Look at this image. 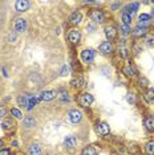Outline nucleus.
<instances>
[{
	"instance_id": "obj_1",
	"label": "nucleus",
	"mask_w": 154,
	"mask_h": 155,
	"mask_svg": "<svg viewBox=\"0 0 154 155\" xmlns=\"http://www.w3.org/2000/svg\"><path fill=\"white\" fill-rule=\"evenodd\" d=\"M81 59L84 62H92L94 60V51L93 49H85V51H82L81 53Z\"/></svg>"
},
{
	"instance_id": "obj_2",
	"label": "nucleus",
	"mask_w": 154,
	"mask_h": 155,
	"mask_svg": "<svg viewBox=\"0 0 154 155\" xmlns=\"http://www.w3.org/2000/svg\"><path fill=\"white\" fill-rule=\"evenodd\" d=\"M97 133H98L100 135H108L110 131V127L109 125L105 123V122H100V123H97Z\"/></svg>"
},
{
	"instance_id": "obj_3",
	"label": "nucleus",
	"mask_w": 154,
	"mask_h": 155,
	"mask_svg": "<svg viewBox=\"0 0 154 155\" xmlns=\"http://www.w3.org/2000/svg\"><path fill=\"white\" fill-rule=\"evenodd\" d=\"M93 101H94V98H93V96L89 93H85L80 97V103H81L82 106H89Z\"/></svg>"
},
{
	"instance_id": "obj_4",
	"label": "nucleus",
	"mask_w": 154,
	"mask_h": 155,
	"mask_svg": "<svg viewBox=\"0 0 154 155\" xmlns=\"http://www.w3.org/2000/svg\"><path fill=\"white\" fill-rule=\"evenodd\" d=\"M90 19H92L94 23H102L104 21V13L98 9H94L90 12Z\"/></svg>"
},
{
	"instance_id": "obj_5",
	"label": "nucleus",
	"mask_w": 154,
	"mask_h": 155,
	"mask_svg": "<svg viewBox=\"0 0 154 155\" xmlns=\"http://www.w3.org/2000/svg\"><path fill=\"white\" fill-rule=\"evenodd\" d=\"M81 118H82L81 111H79V110L69 111V119H71V122H73V123H79L80 121H81Z\"/></svg>"
},
{
	"instance_id": "obj_6",
	"label": "nucleus",
	"mask_w": 154,
	"mask_h": 155,
	"mask_svg": "<svg viewBox=\"0 0 154 155\" xmlns=\"http://www.w3.org/2000/svg\"><path fill=\"white\" fill-rule=\"evenodd\" d=\"M68 38L72 44H77L80 41V38H81V33L79 31H71L68 34Z\"/></svg>"
},
{
	"instance_id": "obj_7",
	"label": "nucleus",
	"mask_w": 154,
	"mask_h": 155,
	"mask_svg": "<svg viewBox=\"0 0 154 155\" xmlns=\"http://www.w3.org/2000/svg\"><path fill=\"white\" fill-rule=\"evenodd\" d=\"M105 34L106 37L109 38V42L112 41V40H114V38L117 37V31L114 27H106L105 28Z\"/></svg>"
},
{
	"instance_id": "obj_8",
	"label": "nucleus",
	"mask_w": 154,
	"mask_h": 155,
	"mask_svg": "<svg viewBox=\"0 0 154 155\" xmlns=\"http://www.w3.org/2000/svg\"><path fill=\"white\" fill-rule=\"evenodd\" d=\"M15 29H16V32H24L27 29V21L24 19H17L16 24H15Z\"/></svg>"
},
{
	"instance_id": "obj_9",
	"label": "nucleus",
	"mask_w": 154,
	"mask_h": 155,
	"mask_svg": "<svg viewBox=\"0 0 154 155\" xmlns=\"http://www.w3.org/2000/svg\"><path fill=\"white\" fill-rule=\"evenodd\" d=\"M150 23H151V16H149V15H146V13H142V15L140 16V21H138V25L146 28V25H149Z\"/></svg>"
},
{
	"instance_id": "obj_10",
	"label": "nucleus",
	"mask_w": 154,
	"mask_h": 155,
	"mask_svg": "<svg viewBox=\"0 0 154 155\" xmlns=\"http://www.w3.org/2000/svg\"><path fill=\"white\" fill-rule=\"evenodd\" d=\"M29 1H27V0H17L16 1V9L20 11V12H23V11H27L28 8H29Z\"/></svg>"
},
{
	"instance_id": "obj_11",
	"label": "nucleus",
	"mask_w": 154,
	"mask_h": 155,
	"mask_svg": "<svg viewBox=\"0 0 154 155\" xmlns=\"http://www.w3.org/2000/svg\"><path fill=\"white\" fill-rule=\"evenodd\" d=\"M56 90H47V92H43L41 93V100L44 101H52L56 97Z\"/></svg>"
},
{
	"instance_id": "obj_12",
	"label": "nucleus",
	"mask_w": 154,
	"mask_h": 155,
	"mask_svg": "<svg viewBox=\"0 0 154 155\" xmlns=\"http://www.w3.org/2000/svg\"><path fill=\"white\" fill-rule=\"evenodd\" d=\"M65 146L69 148H73L76 145H77V138L76 137H72V135H69V137L65 138V141H64Z\"/></svg>"
},
{
	"instance_id": "obj_13",
	"label": "nucleus",
	"mask_w": 154,
	"mask_h": 155,
	"mask_svg": "<svg viewBox=\"0 0 154 155\" xmlns=\"http://www.w3.org/2000/svg\"><path fill=\"white\" fill-rule=\"evenodd\" d=\"M112 44H110L109 41H104L102 44L100 45V52H102L104 55H108V53H110L112 52Z\"/></svg>"
},
{
	"instance_id": "obj_14",
	"label": "nucleus",
	"mask_w": 154,
	"mask_h": 155,
	"mask_svg": "<svg viewBox=\"0 0 154 155\" xmlns=\"http://www.w3.org/2000/svg\"><path fill=\"white\" fill-rule=\"evenodd\" d=\"M137 9H138V3H132V4H129L128 7H125V11H123V12L132 16L134 12H137Z\"/></svg>"
},
{
	"instance_id": "obj_15",
	"label": "nucleus",
	"mask_w": 154,
	"mask_h": 155,
	"mask_svg": "<svg viewBox=\"0 0 154 155\" xmlns=\"http://www.w3.org/2000/svg\"><path fill=\"white\" fill-rule=\"evenodd\" d=\"M81 20H82V15L80 12H73V15L71 16V24L77 25Z\"/></svg>"
},
{
	"instance_id": "obj_16",
	"label": "nucleus",
	"mask_w": 154,
	"mask_h": 155,
	"mask_svg": "<svg viewBox=\"0 0 154 155\" xmlns=\"http://www.w3.org/2000/svg\"><path fill=\"white\" fill-rule=\"evenodd\" d=\"M29 154H31V155H41V147H40V145H37V143H33V145H31V147H29Z\"/></svg>"
},
{
	"instance_id": "obj_17",
	"label": "nucleus",
	"mask_w": 154,
	"mask_h": 155,
	"mask_svg": "<svg viewBox=\"0 0 154 155\" xmlns=\"http://www.w3.org/2000/svg\"><path fill=\"white\" fill-rule=\"evenodd\" d=\"M146 31H147V28L141 27V25H137V27H136V29L133 31V34H134V36H137V37H140V36H144V34H146Z\"/></svg>"
},
{
	"instance_id": "obj_18",
	"label": "nucleus",
	"mask_w": 154,
	"mask_h": 155,
	"mask_svg": "<svg viewBox=\"0 0 154 155\" xmlns=\"http://www.w3.org/2000/svg\"><path fill=\"white\" fill-rule=\"evenodd\" d=\"M82 155H97V150L94 146H86L82 150Z\"/></svg>"
},
{
	"instance_id": "obj_19",
	"label": "nucleus",
	"mask_w": 154,
	"mask_h": 155,
	"mask_svg": "<svg viewBox=\"0 0 154 155\" xmlns=\"http://www.w3.org/2000/svg\"><path fill=\"white\" fill-rule=\"evenodd\" d=\"M39 101H40V100H39L37 97H35V96H29V97H28V106H27V107L29 109V110H31V109L35 106V105H37Z\"/></svg>"
},
{
	"instance_id": "obj_20",
	"label": "nucleus",
	"mask_w": 154,
	"mask_h": 155,
	"mask_svg": "<svg viewBox=\"0 0 154 155\" xmlns=\"http://www.w3.org/2000/svg\"><path fill=\"white\" fill-rule=\"evenodd\" d=\"M14 121L12 119H4L3 121V125H1V127H3V130H11V129H14Z\"/></svg>"
},
{
	"instance_id": "obj_21",
	"label": "nucleus",
	"mask_w": 154,
	"mask_h": 155,
	"mask_svg": "<svg viewBox=\"0 0 154 155\" xmlns=\"http://www.w3.org/2000/svg\"><path fill=\"white\" fill-rule=\"evenodd\" d=\"M145 126H146L147 130L153 131L154 130V117H147L145 119Z\"/></svg>"
},
{
	"instance_id": "obj_22",
	"label": "nucleus",
	"mask_w": 154,
	"mask_h": 155,
	"mask_svg": "<svg viewBox=\"0 0 154 155\" xmlns=\"http://www.w3.org/2000/svg\"><path fill=\"white\" fill-rule=\"evenodd\" d=\"M145 150H146L147 155H154V141L147 142L146 146H145Z\"/></svg>"
},
{
	"instance_id": "obj_23",
	"label": "nucleus",
	"mask_w": 154,
	"mask_h": 155,
	"mask_svg": "<svg viewBox=\"0 0 154 155\" xmlns=\"http://www.w3.org/2000/svg\"><path fill=\"white\" fill-rule=\"evenodd\" d=\"M23 123H24L25 127H33L35 125H36V121L32 117H27V118H24V122Z\"/></svg>"
},
{
	"instance_id": "obj_24",
	"label": "nucleus",
	"mask_w": 154,
	"mask_h": 155,
	"mask_svg": "<svg viewBox=\"0 0 154 155\" xmlns=\"http://www.w3.org/2000/svg\"><path fill=\"white\" fill-rule=\"evenodd\" d=\"M122 21H123V25L130 27V23H132V16L128 15V13H125V12H122Z\"/></svg>"
},
{
	"instance_id": "obj_25",
	"label": "nucleus",
	"mask_w": 154,
	"mask_h": 155,
	"mask_svg": "<svg viewBox=\"0 0 154 155\" xmlns=\"http://www.w3.org/2000/svg\"><path fill=\"white\" fill-rule=\"evenodd\" d=\"M17 103L20 106H28V97L27 96H20L17 98Z\"/></svg>"
},
{
	"instance_id": "obj_26",
	"label": "nucleus",
	"mask_w": 154,
	"mask_h": 155,
	"mask_svg": "<svg viewBox=\"0 0 154 155\" xmlns=\"http://www.w3.org/2000/svg\"><path fill=\"white\" fill-rule=\"evenodd\" d=\"M123 73H125L126 76H129V77H133L134 76V69L132 68L130 65H126L125 68H123Z\"/></svg>"
},
{
	"instance_id": "obj_27",
	"label": "nucleus",
	"mask_w": 154,
	"mask_h": 155,
	"mask_svg": "<svg viewBox=\"0 0 154 155\" xmlns=\"http://www.w3.org/2000/svg\"><path fill=\"white\" fill-rule=\"evenodd\" d=\"M82 82H84V80L81 78V77H79V78H75V80H72V86L73 88H80V86L82 85Z\"/></svg>"
},
{
	"instance_id": "obj_28",
	"label": "nucleus",
	"mask_w": 154,
	"mask_h": 155,
	"mask_svg": "<svg viewBox=\"0 0 154 155\" xmlns=\"http://www.w3.org/2000/svg\"><path fill=\"white\" fill-rule=\"evenodd\" d=\"M120 31L122 34H129L130 33V27H128V25H121Z\"/></svg>"
},
{
	"instance_id": "obj_29",
	"label": "nucleus",
	"mask_w": 154,
	"mask_h": 155,
	"mask_svg": "<svg viewBox=\"0 0 154 155\" xmlns=\"http://www.w3.org/2000/svg\"><path fill=\"white\" fill-rule=\"evenodd\" d=\"M11 113H12V115H14L15 118H17V119H21V111L17 110V109H12L11 110Z\"/></svg>"
},
{
	"instance_id": "obj_30",
	"label": "nucleus",
	"mask_w": 154,
	"mask_h": 155,
	"mask_svg": "<svg viewBox=\"0 0 154 155\" xmlns=\"http://www.w3.org/2000/svg\"><path fill=\"white\" fill-rule=\"evenodd\" d=\"M147 98H149V101L154 102V89H149V90H147Z\"/></svg>"
},
{
	"instance_id": "obj_31",
	"label": "nucleus",
	"mask_w": 154,
	"mask_h": 155,
	"mask_svg": "<svg viewBox=\"0 0 154 155\" xmlns=\"http://www.w3.org/2000/svg\"><path fill=\"white\" fill-rule=\"evenodd\" d=\"M145 41L147 42V44H154V36H150V34H147L146 37H145Z\"/></svg>"
},
{
	"instance_id": "obj_32",
	"label": "nucleus",
	"mask_w": 154,
	"mask_h": 155,
	"mask_svg": "<svg viewBox=\"0 0 154 155\" xmlns=\"http://www.w3.org/2000/svg\"><path fill=\"white\" fill-rule=\"evenodd\" d=\"M120 52H121V57H122V59H126L128 57V49L126 48H121Z\"/></svg>"
},
{
	"instance_id": "obj_33",
	"label": "nucleus",
	"mask_w": 154,
	"mask_h": 155,
	"mask_svg": "<svg viewBox=\"0 0 154 155\" xmlns=\"http://www.w3.org/2000/svg\"><path fill=\"white\" fill-rule=\"evenodd\" d=\"M66 74H69V68H68L66 65H65L64 68H62V70H61V76H62V77H65Z\"/></svg>"
},
{
	"instance_id": "obj_34",
	"label": "nucleus",
	"mask_w": 154,
	"mask_h": 155,
	"mask_svg": "<svg viewBox=\"0 0 154 155\" xmlns=\"http://www.w3.org/2000/svg\"><path fill=\"white\" fill-rule=\"evenodd\" d=\"M147 84H149V82H147V80H146V78H140V85H141V86L146 88Z\"/></svg>"
},
{
	"instance_id": "obj_35",
	"label": "nucleus",
	"mask_w": 154,
	"mask_h": 155,
	"mask_svg": "<svg viewBox=\"0 0 154 155\" xmlns=\"http://www.w3.org/2000/svg\"><path fill=\"white\" fill-rule=\"evenodd\" d=\"M4 115H5V109L3 106H0V119H3Z\"/></svg>"
},
{
	"instance_id": "obj_36",
	"label": "nucleus",
	"mask_w": 154,
	"mask_h": 155,
	"mask_svg": "<svg viewBox=\"0 0 154 155\" xmlns=\"http://www.w3.org/2000/svg\"><path fill=\"white\" fill-rule=\"evenodd\" d=\"M61 101H62V102H65V101H69L68 93H62V94H61Z\"/></svg>"
},
{
	"instance_id": "obj_37",
	"label": "nucleus",
	"mask_w": 154,
	"mask_h": 155,
	"mask_svg": "<svg viewBox=\"0 0 154 155\" xmlns=\"http://www.w3.org/2000/svg\"><path fill=\"white\" fill-rule=\"evenodd\" d=\"M0 155H9V150H8V148L0 150Z\"/></svg>"
},
{
	"instance_id": "obj_38",
	"label": "nucleus",
	"mask_w": 154,
	"mask_h": 155,
	"mask_svg": "<svg viewBox=\"0 0 154 155\" xmlns=\"http://www.w3.org/2000/svg\"><path fill=\"white\" fill-rule=\"evenodd\" d=\"M140 51H141V48H140V46H138V45H134V53L137 55V53H138V52H140Z\"/></svg>"
},
{
	"instance_id": "obj_39",
	"label": "nucleus",
	"mask_w": 154,
	"mask_h": 155,
	"mask_svg": "<svg viewBox=\"0 0 154 155\" xmlns=\"http://www.w3.org/2000/svg\"><path fill=\"white\" fill-rule=\"evenodd\" d=\"M128 101H129V102H134V97L133 96H129V97H128Z\"/></svg>"
},
{
	"instance_id": "obj_40",
	"label": "nucleus",
	"mask_w": 154,
	"mask_h": 155,
	"mask_svg": "<svg viewBox=\"0 0 154 155\" xmlns=\"http://www.w3.org/2000/svg\"><path fill=\"white\" fill-rule=\"evenodd\" d=\"M118 5H120V4H118V3H117V4H113V9H116V8L118 7Z\"/></svg>"
},
{
	"instance_id": "obj_41",
	"label": "nucleus",
	"mask_w": 154,
	"mask_h": 155,
	"mask_svg": "<svg viewBox=\"0 0 154 155\" xmlns=\"http://www.w3.org/2000/svg\"><path fill=\"white\" fill-rule=\"evenodd\" d=\"M1 146H3V142H1V139H0V147H1Z\"/></svg>"
}]
</instances>
